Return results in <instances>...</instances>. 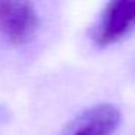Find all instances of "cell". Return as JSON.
Returning a JSON list of instances; mask_svg holds the SVG:
<instances>
[{
	"label": "cell",
	"mask_w": 135,
	"mask_h": 135,
	"mask_svg": "<svg viewBox=\"0 0 135 135\" xmlns=\"http://www.w3.org/2000/svg\"><path fill=\"white\" fill-rule=\"evenodd\" d=\"M135 31V0L109 2L90 29V38L100 48L128 38Z\"/></svg>",
	"instance_id": "obj_1"
},
{
	"label": "cell",
	"mask_w": 135,
	"mask_h": 135,
	"mask_svg": "<svg viewBox=\"0 0 135 135\" xmlns=\"http://www.w3.org/2000/svg\"><path fill=\"white\" fill-rule=\"evenodd\" d=\"M39 15L29 2H0V39L13 47L26 45L39 29Z\"/></svg>",
	"instance_id": "obj_2"
},
{
	"label": "cell",
	"mask_w": 135,
	"mask_h": 135,
	"mask_svg": "<svg viewBox=\"0 0 135 135\" xmlns=\"http://www.w3.org/2000/svg\"><path fill=\"white\" fill-rule=\"evenodd\" d=\"M120 122L122 113L118 106L97 103L74 116L60 135H115Z\"/></svg>",
	"instance_id": "obj_3"
}]
</instances>
